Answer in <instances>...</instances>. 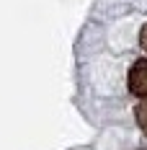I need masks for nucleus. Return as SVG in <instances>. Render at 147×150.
I'll return each mask as SVG.
<instances>
[{
  "mask_svg": "<svg viewBox=\"0 0 147 150\" xmlns=\"http://www.w3.org/2000/svg\"><path fill=\"white\" fill-rule=\"evenodd\" d=\"M139 44H142V49L147 52V23L142 26V31H139Z\"/></svg>",
  "mask_w": 147,
  "mask_h": 150,
  "instance_id": "7ed1b4c3",
  "label": "nucleus"
},
{
  "mask_svg": "<svg viewBox=\"0 0 147 150\" xmlns=\"http://www.w3.org/2000/svg\"><path fill=\"white\" fill-rule=\"evenodd\" d=\"M127 88L132 96H139V98L147 96V60H137L132 65L129 78H127Z\"/></svg>",
  "mask_w": 147,
  "mask_h": 150,
  "instance_id": "f257e3e1",
  "label": "nucleus"
},
{
  "mask_svg": "<svg viewBox=\"0 0 147 150\" xmlns=\"http://www.w3.org/2000/svg\"><path fill=\"white\" fill-rule=\"evenodd\" d=\"M134 117H137V124H139V129L147 135V96L142 98V104L137 106V111H134Z\"/></svg>",
  "mask_w": 147,
  "mask_h": 150,
  "instance_id": "f03ea898",
  "label": "nucleus"
}]
</instances>
